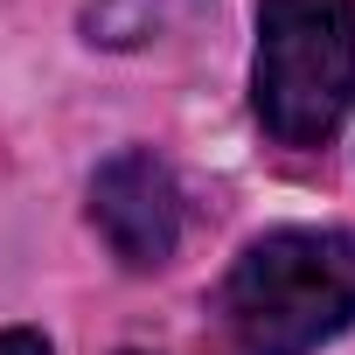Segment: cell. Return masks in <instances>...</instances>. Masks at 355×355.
Wrapping results in <instances>:
<instances>
[{
  "instance_id": "obj_1",
  "label": "cell",
  "mask_w": 355,
  "mask_h": 355,
  "mask_svg": "<svg viewBox=\"0 0 355 355\" xmlns=\"http://www.w3.org/2000/svg\"><path fill=\"white\" fill-rule=\"evenodd\" d=\"M223 320L251 355H313L355 320V237L272 230L223 279Z\"/></svg>"
},
{
  "instance_id": "obj_2",
  "label": "cell",
  "mask_w": 355,
  "mask_h": 355,
  "mask_svg": "<svg viewBox=\"0 0 355 355\" xmlns=\"http://www.w3.org/2000/svg\"><path fill=\"white\" fill-rule=\"evenodd\" d=\"M251 98L279 146H327L355 105V0H258Z\"/></svg>"
},
{
  "instance_id": "obj_3",
  "label": "cell",
  "mask_w": 355,
  "mask_h": 355,
  "mask_svg": "<svg viewBox=\"0 0 355 355\" xmlns=\"http://www.w3.org/2000/svg\"><path fill=\"white\" fill-rule=\"evenodd\" d=\"M91 223L119 265H132V272L167 265L174 244H182V182H174V167L146 146L112 153L91 182Z\"/></svg>"
},
{
  "instance_id": "obj_4",
  "label": "cell",
  "mask_w": 355,
  "mask_h": 355,
  "mask_svg": "<svg viewBox=\"0 0 355 355\" xmlns=\"http://www.w3.org/2000/svg\"><path fill=\"white\" fill-rule=\"evenodd\" d=\"M196 8H202V0H98V8H91V42H112V49L153 42L167 21H182Z\"/></svg>"
},
{
  "instance_id": "obj_5",
  "label": "cell",
  "mask_w": 355,
  "mask_h": 355,
  "mask_svg": "<svg viewBox=\"0 0 355 355\" xmlns=\"http://www.w3.org/2000/svg\"><path fill=\"white\" fill-rule=\"evenodd\" d=\"M0 355H49V341L28 334V327H15V334H0Z\"/></svg>"
}]
</instances>
